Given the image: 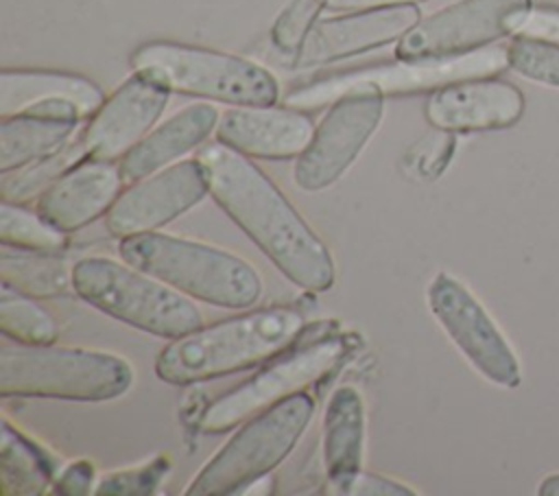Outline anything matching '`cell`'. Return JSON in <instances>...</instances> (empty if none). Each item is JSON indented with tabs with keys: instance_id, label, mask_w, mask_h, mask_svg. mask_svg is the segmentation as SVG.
<instances>
[{
	"instance_id": "obj_26",
	"label": "cell",
	"mask_w": 559,
	"mask_h": 496,
	"mask_svg": "<svg viewBox=\"0 0 559 496\" xmlns=\"http://www.w3.org/2000/svg\"><path fill=\"white\" fill-rule=\"evenodd\" d=\"M87 157L83 140H72L59 151L35 160L22 168H17L13 175L7 173L2 179V201L24 203L33 199L35 194H41L52 181H57L68 168L79 164Z\"/></svg>"
},
{
	"instance_id": "obj_31",
	"label": "cell",
	"mask_w": 559,
	"mask_h": 496,
	"mask_svg": "<svg viewBox=\"0 0 559 496\" xmlns=\"http://www.w3.org/2000/svg\"><path fill=\"white\" fill-rule=\"evenodd\" d=\"M343 496H415V489L389 476L360 470L345 487Z\"/></svg>"
},
{
	"instance_id": "obj_16",
	"label": "cell",
	"mask_w": 559,
	"mask_h": 496,
	"mask_svg": "<svg viewBox=\"0 0 559 496\" xmlns=\"http://www.w3.org/2000/svg\"><path fill=\"white\" fill-rule=\"evenodd\" d=\"M426 120L443 133L496 131L513 127L524 114V94L509 81L480 76L430 92Z\"/></svg>"
},
{
	"instance_id": "obj_1",
	"label": "cell",
	"mask_w": 559,
	"mask_h": 496,
	"mask_svg": "<svg viewBox=\"0 0 559 496\" xmlns=\"http://www.w3.org/2000/svg\"><path fill=\"white\" fill-rule=\"evenodd\" d=\"M197 160L210 197L282 275L310 293L334 284L336 267L328 245L266 173L218 140L205 144Z\"/></svg>"
},
{
	"instance_id": "obj_21",
	"label": "cell",
	"mask_w": 559,
	"mask_h": 496,
	"mask_svg": "<svg viewBox=\"0 0 559 496\" xmlns=\"http://www.w3.org/2000/svg\"><path fill=\"white\" fill-rule=\"evenodd\" d=\"M70 101L74 103L83 118H92L96 109L103 105L105 96L100 87L72 72L59 70H31V68H4L0 72V116L22 114L31 107Z\"/></svg>"
},
{
	"instance_id": "obj_22",
	"label": "cell",
	"mask_w": 559,
	"mask_h": 496,
	"mask_svg": "<svg viewBox=\"0 0 559 496\" xmlns=\"http://www.w3.org/2000/svg\"><path fill=\"white\" fill-rule=\"evenodd\" d=\"M81 118L22 111L4 116L0 122V173H13L35 160H41L66 146Z\"/></svg>"
},
{
	"instance_id": "obj_20",
	"label": "cell",
	"mask_w": 559,
	"mask_h": 496,
	"mask_svg": "<svg viewBox=\"0 0 559 496\" xmlns=\"http://www.w3.org/2000/svg\"><path fill=\"white\" fill-rule=\"evenodd\" d=\"M323 468L334 494H343L362 470L365 404L354 385L332 391L323 413Z\"/></svg>"
},
{
	"instance_id": "obj_28",
	"label": "cell",
	"mask_w": 559,
	"mask_h": 496,
	"mask_svg": "<svg viewBox=\"0 0 559 496\" xmlns=\"http://www.w3.org/2000/svg\"><path fill=\"white\" fill-rule=\"evenodd\" d=\"M509 68L528 81L559 87V44L513 35L507 44Z\"/></svg>"
},
{
	"instance_id": "obj_33",
	"label": "cell",
	"mask_w": 559,
	"mask_h": 496,
	"mask_svg": "<svg viewBox=\"0 0 559 496\" xmlns=\"http://www.w3.org/2000/svg\"><path fill=\"white\" fill-rule=\"evenodd\" d=\"M94 483V465L85 459L72 461L70 465H66L55 481V489L63 496H85L90 492H94L96 487Z\"/></svg>"
},
{
	"instance_id": "obj_29",
	"label": "cell",
	"mask_w": 559,
	"mask_h": 496,
	"mask_svg": "<svg viewBox=\"0 0 559 496\" xmlns=\"http://www.w3.org/2000/svg\"><path fill=\"white\" fill-rule=\"evenodd\" d=\"M323 9H328V0H290L271 26V44L280 52L295 57L319 22Z\"/></svg>"
},
{
	"instance_id": "obj_15",
	"label": "cell",
	"mask_w": 559,
	"mask_h": 496,
	"mask_svg": "<svg viewBox=\"0 0 559 496\" xmlns=\"http://www.w3.org/2000/svg\"><path fill=\"white\" fill-rule=\"evenodd\" d=\"M419 20L421 11L417 4H400L352 11L347 15L317 22L301 50L293 57V66H325L400 42Z\"/></svg>"
},
{
	"instance_id": "obj_25",
	"label": "cell",
	"mask_w": 559,
	"mask_h": 496,
	"mask_svg": "<svg viewBox=\"0 0 559 496\" xmlns=\"http://www.w3.org/2000/svg\"><path fill=\"white\" fill-rule=\"evenodd\" d=\"M0 330L15 343H55L59 326L50 312H46L35 297L15 291L13 286H0Z\"/></svg>"
},
{
	"instance_id": "obj_13",
	"label": "cell",
	"mask_w": 559,
	"mask_h": 496,
	"mask_svg": "<svg viewBox=\"0 0 559 496\" xmlns=\"http://www.w3.org/2000/svg\"><path fill=\"white\" fill-rule=\"evenodd\" d=\"M210 194L201 162L181 160L131 181L105 214V227L118 240L157 232Z\"/></svg>"
},
{
	"instance_id": "obj_14",
	"label": "cell",
	"mask_w": 559,
	"mask_h": 496,
	"mask_svg": "<svg viewBox=\"0 0 559 496\" xmlns=\"http://www.w3.org/2000/svg\"><path fill=\"white\" fill-rule=\"evenodd\" d=\"M170 90L148 72L133 70L90 118L81 140L87 157L122 160L159 120Z\"/></svg>"
},
{
	"instance_id": "obj_11",
	"label": "cell",
	"mask_w": 559,
	"mask_h": 496,
	"mask_svg": "<svg viewBox=\"0 0 559 496\" xmlns=\"http://www.w3.org/2000/svg\"><path fill=\"white\" fill-rule=\"evenodd\" d=\"M426 299L432 317L478 374L498 387L520 385L522 371L515 352L463 282L439 271L426 288Z\"/></svg>"
},
{
	"instance_id": "obj_19",
	"label": "cell",
	"mask_w": 559,
	"mask_h": 496,
	"mask_svg": "<svg viewBox=\"0 0 559 496\" xmlns=\"http://www.w3.org/2000/svg\"><path fill=\"white\" fill-rule=\"evenodd\" d=\"M221 114L210 103H192L155 125L122 160L124 181H138L201 146L218 125Z\"/></svg>"
},
{
	"instance_id": "obj_32",
	"label": "cell",
	"mask_w": 559,
	"mask_h": 496,
	"mask_svg": "<svg viewBox=\"0 0 559 496\" xmlns=\"http://www.w3.org/2000/svg\"><path fill=\"white\" fill-rule=\"evenodd\" d=\"M515 35L559 44V7H533Z\"/></svg>"
},
{
	"instance_id": "obj_7",
	"label": "cell",
	"mask_w": 559,
	"mask_h": 496,
	"mask_svg": "<svg viewBox=\"0 0 559 496\" xmlns=\"http://www.w3.org/2000/svg\"><path fill=\"white\" fill-rule=\"evenodd\" d=\"M129 63L170 92L225 105H275L280 98L277 79L264 66L231 52L155 39L138 46Z\"/></svg>"
},
{
	"instance_id": "obj_8",
	"label": "cell",
	"mask_w": 559,
	"mask_h": 496,
	"mask_svg": "<svg viewBox=\"0 0 559 496\" xmlns=\"http://www.w3.org/2000/svg\"><path fill=\"white\" fill-rule=\"evenodd\" d=\"M312 413L314 400L306 391H299L245 420L190 481L186 494H240L290 454L310 424Z\"/></svg>"
},
{
	"instance_id": "obj_23",
	"label": "cell",
	"mask_w": 559,
	"mask_h": 496,
	"mask_svg": "<svg viewBox=\"0 0 559 496\" xmlns=\"http://www.w3.org/2000/svg\"><path fill=\"white\" fill-rule=\"evenodd\" d=\"M57 461L2 420L0 428V485L2 494L39 496L57 481Z\"/></svg>"
},
{
	"instance_id": "obj_6",
	"label": "cell",
	"mask_w": 559,
	"mask_h": 496,
	"mask_svg": "<svg viewBox=\"0 0 559 496\" xmlns=\"http://www.w3.org/2000/svg\"><path fill=\"white\" fill-rule=\"evenodd\" d=\"M74 293L100 312L162 339H179L203 326L194 302L166 282L105 256L72 264Z\"/></svg>"
},
{
	"instance_id": "obj_5",
	"label": "cell",
	"mask_w": 559,
	"mask_h": 496,
	"mask_svg": "<svg viewBox=\"0 0 559 496\" xmlns=\"http://www.w3.org/2000/svg\"><path fill=\"white\" fill-rule=\"evenodd\" d=\"M504 68H509L507 44H491L448 57L395 59L312 79L290 90L284 96V105L310 111L354 92H376L380 96L435 92L456 81L496 76Z\"/></svg>"
},
{
	"instance_id": "obj_27",
	"label": "cell",
	"mask_w": 559,
	"mask_h": 496,
	"mask_svg": "<svg viewBox=\"0 0 559 496\" xmlns=\"http://www.w3.org/2000/svg\"><path fill=\"white\" fill-rule=\"evenodd\" d=\"M0 240L7 247L26 251H61L66 232L50 225L39 212H31L13 201L0 203Z\"/></svg>"
},
{
	"instance_id": "obj_17",
	"label": "cell",
	"mask_w": 559,
	"mask_h": 496,
	"mask_svg": "<svg viewBox=\"0 0 559 496\" xmlns=\"http://www.w3.org/2000/svg\"><path fill=\"white\" fill-rule=\"evenodd\" d=\"M214 133L218 142L247 157L290 160L304 153L314 125L288 105H234L221 114Z\"/></svg>"
},
{
	"instance_id": "obj_35",
	"label": "cell",
	"mask_w": 559,
	"mask_h": 496,
	"mask_svg": "<svg viewBox=\"0 0 559 496\" xmlns=\"http://www.w3.org/2000/svg\"><path fill=\"white\" fill-rule=\"evenodd\" d=\"M539 494L542 496H559V474L544 479L539 485Z\"/></svg>"
},
{
	"instance_id": "obj_9",
	"label": "cell",
	"mask_w": 559,
	"mask_h": 496,
	"mask_svg": "<svg viewBox=\"0 0 559 496\" xmlns=\"http://www.w3.org/2000/svg\"><path fill=\"white\" fill-rule=\"evenodd\" d=\"M345 354V336H325L284 350L262 363L251 378L212 400L199 415V430L221 435L236 428L255 413L306 391V387L328 376Z\"/></svg>"
},
{
	"instance_id": "obj_24",
	"label": "cell",
	"mask_w": 559,
	"mask_h": 496,
	"mask_svg": "<svg viewBox=\"0 0 559 496\" xmlns=\"http://www.w3.org/2000/svg\"><path fill=\"white\" fill-rule=\"evenodd\" d=\"M4 247L0 256L2 282L31 297H63L74 293L72 267L55 251H26Z\"/></svg>"
},
{
	"instance_id": "obj_4",
	"label": "cell",
	"mask_w": 559,
	"mask_h": 496,
	"mask_svg": "<svg viewBox=\"0 0 559 496\" xmlns=\"http://www.w3.org/2000/svg\"><path fill=\"white\" fill-rule=\"evenodd\" d=\"M133 369L127 358L55 343H4L0 347V395L107 402L129 391Z\"/></svg>"
},
{
	"instance_id": "obj_18",
	"label": "cell",
	"mask_w": 559,
	"mask_h": 496,
	"mask_svg": "<svg viewBox=\"0 0 559 496\" xmlns=\"http://www.w3.org/2000/svg\"><path fill=\"white\" fill-rule=\"evenodd\" d=\"M120 164L85 157L52 181L37 199V212L70 234L109 212L122 192Z\"/></svg>"
},
{
	"instance_id": "obj_30",
	"label": "cell",
	"mask_w": 559,
	"mask_h": 496,
	"mask_svg": "<svg viewBox=\"0 0 559 496\" xmlns=\"http://www.w3.org/2000/svg\"><path fill=\"white\" fill-rule=\"evenodd\" d=\"M170 470L168 457L159 454L142 465H131L122 470L107 472L98 483L94 494L100 496H148L153 494Z\"/></svg>"
},
{
	"instance_id": "obj_12",
	"label": "cell",
	"mask_w": 559,
	"mask_h": 496,
	"mask_svg": "<svg viewBox=\"0 0 559 496\" xmlns=\"http://www.w3.org/2000/svg\"><path fill=\"white\" fill-rule=\"evenodd\" d=\"M382 114L384 96L376 92H354L334 101L295 162V184L306 192H319L338 181L376 133Z\"/></svg>"
},
{
	"instance_id": "obj_2",
	"label": "cell",
	"mask_w": 559,
	"mask_h": 496,
	"mask_svg": "<svg viewBox=\"0 0 559 496\" xmlns=\"http://www.w3.org/2000/svg\"><path fill=\"white\" fill-rule=\"evenodd\" d=\"M306 330L301 310L269 306L249 310L173 339L155 361V374L168 385H194L271 361Z\"/></svg>"
},
{
	"instance_id": "obj_10",
	"label": "cell",
	"mask_w": 559,
	"mask_h": 496,
	"mask_svg": "<svg viewBox=\"0 0 559 496\" xmlns=\"http://www.w3.org/2000/svg\"><path fill=\"white\" fill-rule=\"evenodd\" d=\"M533 0H456L421 17L395 46L397 59L469 52L515 35Z\"/></svg>"
},
{
	"instance_id": "obj_3",
	"label": "cell",
	"mask_w": 559,
	"mask_h": 496,
	"mask_svg": "<svg viewBox=\"0 0 559 496\" xmlns=\"http://www.w3.org/2000/svg\"><path fill=\"white\" fill-rule=\"evenodd\" d=\"M118 253L135 269L166 282L190 299L221 308H251L262 295L253 264L227 249L164 232L120 240Z\"/></svg>"
},
{
	"instance_id": "obj_34",
	"label": "cell",
	"mask_w": 559,
	"mask_h": 496,
	"mask_svg": "<svg viewBox=\"0 0 559 496\" xmlns=\"http://www.w3.org/2000/svg\"><path fill=\"white\" fill-rule=\"evenodd\" d=\"M417 2H424V0H328V9H334V11H362V9L417 4Z\"/></svg>"
}]
</instances>
